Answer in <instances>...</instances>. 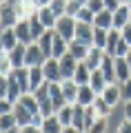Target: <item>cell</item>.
Listing matches in <instances>:
<instances>
[{"mask_svg":"<svg viewBox=\"0 0 131 133\" xmlns=\"http://www.w3.org/2000/svg\"><path fill=\"white\" fill-rule=\"evenodd\" d=\"M127 62H129V66H131V49H129V53H127Z\"/></svg>","mask_w":131,"mask_h":133,"instance_id":"cell-50","label":"cell"},{"mask_svg":"<svg viewBox=\"0 0 131 133\" xmlns=\"http://www.w3.org/2000/svg\"><path fill=\"white\" fill-rule=\"evenodd\" d=\"M76 20H78V22H87V24H93V20H96V14H93L91 9H89V7H82V9H80V14L76 16Z\"/></svg>","mask_w":131,"mask_h":133,"instance_id":"cell-38","label":"cell"},{"mask_svg":"<svg viewBox=\"0 0 131 133\" xmlns=\"http://www.w3.org/2000/svg\"><path fill=\"white\" fill-rule=\"evenodd\" d=\"M102 58H104V51L98 47H91L89 49V56H87V66H89L91 71H96V69H100V64H102Z\"/></svg>","mask_w":131,"mask_h":133,"instance_id":"cell-21","label":"cell"},{"mask_svg":"<svg viewBox=\"0 0 131 133\" xmlns=\"http://www.w3.org/2000/svg\"><path fill=\"white\" fill-rule=\"evenodd\" d=\"M14 31H16V36H18V42L20 44H33V42H36L33 36H31V24H29L27 18L20 20V22L14 27Z\"/></svg>","mask_w":131,"mask_h":133,"instance_id":"cell-6","label":"cell"},{"mask_svg":"<svg viewBox=\"0 0 131 133\" xmlns=\"http://www.w3.org/2000/svg\"><path fill=\"white\" fill-rule=\"evenodd\" d=\"M127 5H131V0H127Z\"/></svg>","mask_w":131,"mask_h":133,"instance_id":"cell-51","label":"cell"},{"mask_svg":"<svg viewBox=\"0 0 131 133\" xmlns=\"http://www.w3.org/2000/svg\"><path fill=\"white\" fill-rule=\"evenodd\" d=\"M76 24H78L76 18H71V16H62V18H58V22H56V33L62 36L67 42H71V40L76 38Z\"/></svg>","mask_w":131,"mask_h":133,"instance_id":"cell-2","label":"cell"},{"mask_svg":"<svg viewBox=\"0 0 131 133\" xmlns=\"http://www.w3.org/2000/svg\"><path fill=\"white\" fill-rule=\"evenodd\" d=\"M27 20H29V24H31V36H33V40L38 42V40H40L42 36H45V33L49 31V29H47L45 24L40 22V18H38V14H33L31 18H27Z\"/></svg>","mask_w":131,"mask_h":133,"instance_id":"cell-27","label":"cell"},{"mask_svg":"<svg viewBox=\"0 0 131 133\" xmlns=\"http://www.w3.org/2000/svg\"><path fill=\"white\" fill-rule=\"evenodd\" d=\"M116 78L120 84H124L127 80H131V66L127 62V58H116Z\"/></svg>","mask_w":131,"mask_h":133,"instance_id":"cell-13","label":"cell"},{"mask_svg":"<svg viewBox=\"0 0 131 133\" xmlns=\"http://www.w3.org/2000/svg\"><path fill=\"white\" fill-rule=\"evenodd\" d=\"M122 100L124 102H131V80H127L122 84Z\"/></svg>","mask_w":131,"mask_h":133,"instance_id":"cell-43","label":"cell"},{"mask_svg":"<svg viewBox=\"0 0 131 133\" xmlns=\"http://www.w3.org/2000/svg\"><path fill=\"white\" fill-rule=\"evenodd\" d=\"M93 27H98V29H113V11H109V9H104V11H100V14H96V20H93Z\"/></svg>","mask_w":131,"mask_h":133,"instance_id":"cell-20","label":"cell"},{"mask_svg":"<svg viewBox=\"0 0 131 133\" xmlns=\"http://www.w3.org/2000/svg\"><path fill=\"white\" fill-rule=\"evenodd\" d=\"M11 71H14V64H11L9 56H7V53H2V56H0V76L7 78V76H11Z\"/></svg>","mask_w":131,"mask_h":133,"instance_id":"cell-37","label":"cell"},{"mask_svg":"<svg viewBox=\"0 0 131 133\" xmlns=\"http://www.w3.org/2000/svg\"><path fill=\"white\" fill-rule=\"evenodd\" d=\"M122 33L118 31V29H109V38H107V49H104V53H109V56H116V47L118 42H120Z\"/></svg>","mask_w":131,"mask_h":133,"instance_id":"cell-30","label":"cell"},{"mask_svg":"<svg viewBox=\"0 0 131 133\" xmlns=\"http://www.w3.org/2000/svg\"><path fill=\"white\" fill-rule=\"evenodd\" d=\"M11 60V64H14V69H20V66H24V56H27V44H18V47L14 49V51L7 53Z\"/></svg>","mask_w":131,"mask_h":133,"instance_id":"cell-22","label":"cell"},{"mask_svg":"<svg viewBox=\"0 0 131 133\" xmlns=\"http://www.w3.org/2000/svg\"><path fill=\"white\" fill-rule=\"evenodd\" d=\"M71 127L84 133V107L73 104V120H71Z\"/></svg>","mask_w":131,"mask_h":133,"instance_id":"cell-31","label":"cell"},{"mask_svg":"<svg viewBox=\"0 0 131 133\" xmlns=\"http://www.w3.org/2000/svg\"><path fill=\"white\" fill-rule=\"evenodd\" d=\"M124 115H127L124 120H129V122H131V102H124Z\"/></svg>","mask_w":131,"mask_h":133,"instance_id":"cell-47","label":"cell"},{"mask_svg":"<svg viewBox=\"0 0 131 133\" xmlns=\"http://www.w3.org/2000/svg\"><path fill=\"white\" fill-rule=\"evenodd\" d=\"M58 120H60V124L62 127H71V120H73V104H67V107H62L60 111H58Z\"/></svg>","mask_w":131,"mask_h":133,"instance_id":"cell-32","label":"cell"},{"mask_svg":"<svg viewBox=\"0 0 131 133\" xmlns=\"http://www.w3.org/2000/svg\"><path fill=\"white\" fill-rule=\"evenodd\" d=\"M40 84H45V71H42V66H29V87H31V93Z\"/></svg>","mask_w":131,"mask_h":133,"instance_id":"cell-24","label":"cell"},{"mask_svg":"<svg viewBox=\"0 0 131 133\" xmlns=\"http://www.w3.org/2000/svg\"><path fill=\"white\" fill-rule=\"evenodd\" d=\"M120 33H122V38H124V40H127V42H129V44H131V24H127V27H124V29H122V31H120Z\"/></svg>","mask_w":131,"mask_h":133,"instance_id":"cell-46","label":"cell"},{"mask_svg":"<svg viewBox=\"0 0 131 133\" xmlns=\"http://www.w3.org/2000/svg\"><path fill=\"white\" fill-rule=\"evenodd\" d=\"M20 133H42V127H36V124H27V127H20Z\"/></svg>","mask_w":131,"mask_h":133,"instance_id":"cell-44","label":"cell"},{"mask_svg":"<svg viewBox=\"0 0 131 133\" xmlns=\"http://www.w3.org/2000/svg\"><path fill=\"white\" fill-rule=\"evenodd\" d=\"M129 24H131V16H129Z\"/></svg>","mask_w":131,"mask_h":133,"instance_id":"cell-52","label":"cell"},{"mask_svg":"<svg viewBox=\"0 0 131 133\" xmlns=\"http://www.w3.org/2000/svg\"><path fill=\"white\" fill-rule=\"evenodd\" d=\"M73 82L78 87L91 82V69L87 66V62H78V69H76V73H73Z\"/></svg>","mask_w":131,"mask_h":133,"instance_id":"cell-17","label":"cell"},{"mask_svg":"<svg viewBox=\"0 0 131 133\" xmlns=\"http://www.w3.org/2000/svg\"><path fill=\"white\" fill-rule=\"evenodd\" d=\"M107 38H109V31L107 29H98L96 27V31H93V47H98V49H107Z\"/></svg>","mask_w":131,"mask_h":133,"instance_id":"cell-34","label":"cell"},{"mask_svg":"<svg viewBox=\"0 0 131 133\" xmlns=\"http://www.w3.org/2000/svg\"><path fill=\"white\" fill-rule=\"evenodd\" d=\"M14 115H16V120H18V127H27V124L33 122V113L27 109V107H22L20 102L14 104Z\"/></svg>","mask_w":131,"mask_h":133,"instance_id":"cell-16","label":"cell"},{"mask_svg":"<svg viewBox=\"0 0 131 133\" xmlns=\"http://www.w3.org/2000/svg\"><path fill=\"white\" fill-rule=\"evenodd\" d=\"M96 98H98V93L91 89V84H82V87H80V91H78V102H76V104H80V107H91V104L96 102Z\"/></svg>","mask_w":131,"mask_h":133,"instance_id":"cell-10","label":"cell"},{"mask_svg":"<svg viewBox=\"0 0 131 133\" xmlns=\"http://www.w3.org/2000/svg\"><path fill=\"white\" fill-rule=\"evenodd\" d=\"M129 16H131V7L127 5H120V9L113 11V29H118V31H122V29L129 24Z\"/></svg>","mask_w":131,"mask_h":133,"instance_id":"cell-8","label":"cell"},{"mask_svg":"<svg viewBox=\"0 0 131 133\" xmlns=\"http://www.w3.org/2000/svg\"><path fill=\"white\" fill-rule=\"evenodd\" d=\"M100 95H102L104 102H107V104L113 109V107H116L118 102L122 100V87L118 84V82H113V84H107V89H104Z\"/></svg>","mask_w":131,"mask_h":133,"instance_id":"cell-7","label":"cell"},{"mask_svg":"<svg viewBox=\"0 0 131 133\" xmlns=\"http://www.w3.org/2000/svg\"><path fill=\"white\" fill-rule=\"evenodd\" d=\"M89 49H91V47H87V44L80 42V40H71V42H69V53H71L78 62H84V60H87Z\"/></svg>","mask_w":131,"mask_h":133,"instance_id":"cell-14","label":"cell"},{"mask_svg":"<svg viewBox=\"0 0 131 133\" xmlns=\"http://www.w3.org/2000/svg\"><path fill=\"white\" fill-rule=\"evenodd\" d=\"M82 7H87V0H67V16L76 18Z\"/></svg>","mask_w":131,"mask_h":133,"instance_id":"cell-36","label":"cell"},{"mask_svg":"<svg viewBox=\"0 0 131 133\" xmlns=\"http://www.w3.org/2000/svg\"><path fill=\"white\" fill-rule=\"evenodd\" d=\"M78 91H80V87L76 84L73 80H65L62 82V93H65L67 104H76V102H78Z\"/></svg>","mask_w":131,"mask_h":133,"instance_id":"cell-19","label":"cell"},{"mask_svg":"<svg viewBox=\"0 0 131 133\" xmlns=\"http://www.w3.org/2000/svg\"><path fill=\"white\" fill-rule=\"evenodd\" d=\"M62 131H65V127L60 124L58 115H49V118H45V124H42V133H62Z\"/></svg>","mask_w":131,"mask_h":133,"instance_id":"cell-28","label":"cell"},{"mask_svg":"<svg viewBox=\"0 0 131 133\" xmlns=\"http://www.w3.org/2000/svg\"><path fill=\"white\" fill-rule=\"evenodd\" d=\"M16 127H18V120H16L14 111H11V113H2V115H0V131H2V133L9 131V129H16Z\"/></svg>","mask_w":131,"mask_h":133,"instance_id":"cell-33","label":"cell"},{"mask_svg":"<svg viewBox=\"0 0 131 133\" xmlns=\"http://www.w3.org/2000/svg\"><path fill=\"white\" fill-rule=\"evenodd\" d=\"M87 133H107V118H98Z\"/></svg>","mask_w":131,"mask_h":133,"instance_id":"cell-40","label":"cell"},{"mask_svg":"<svg viewBox=\"0 0 131 133\" xmlns=\"http://www.w3.org/2000/svg\"><path fill=\"white\" fill-rule=\"evenodd\" d=\"M122 2H127V0H122Z\"/></svg>","mask_w":131,"mask_h":133,"instance_id":"cell-53","label":"cell"},{"mask_svg":"<svg viewBox=\"0 0 131 133\" xmlns=\"http://www.w3.org/2000/svg\"><path fill=\"white\" fill-rule=\"evenodd\" d=\"M42 71H45V82H49V84H60V82H65L62 69H60V60H56V58H49L42 64Z\"/></svg>","mask_w":131,"mask_h":133,"instance_id":"cell-1","label":"cell"},{"mask_svg":"<svg viewBox=\"0 0 131 133\" xmlns=\"http://www.w3.org/2000/svg\"><path fill=\"white\" fill-rule=\"evenodd\" d=\"M60 69H62V78L65 80H73V73L78 69V60L71 53H67L65 58H60Z\"/></svg>","mask_w":131,"mask_h":133,"instance_id":"cell-9","label":"cell"},{"mask_svg":"<svg viewBox=\"0 0 131 133\" xmlns=\"http://www.w3.org/2000/svg\"><path fill=\"white\" fill-rule=\"evenodd\" d=\"M49 93H51V102H53V109H56V113L62 109V107H67L65 93H62V82H60V84H49Z\"/></svg>","mask_w":131,"mask_h":133,"instance_id":"cell-15","label":"cell"},{"mask_svg":"<svg viewBox=\"0 0 131 133\" xmlns=\"http://www.w3.org/2000/svg\"><path fill=\"white\" fill-rule=\"evenodd\" d=\"M89 84H91V89L100 95L104 89H107L109 82H107V78L102 76V71H100V69H96V71H91V82H89Z\"/></svg>","mask_w":131,"mask_h":133,"instance_id":"cell-26","label":"cell"},{"mask_svg":"<svg viewBox=\"0 0 131 133\" xmlns=\"http://www.w3.org/2000/svg\"><path fill=\"white\" fill-rule=\"evenodd\" d=\"M38 18H40V22L45 24L47 29H56L58 18H56V14L51 11V7H40V9H38Z\"/></svg>","mask_w":131,"mask_h":133,"instance_id":"cell-25","label":"cell"},{"mask_svg":"<svg viewBox=\"0 0 131 133\" xmlns=\"http://www.w3.org/2000/svg\"><path fill=\"white\" fill-rule=\"evenodd\" d=\"M49 58L42 53L40 44L33 42V44H27V56H24V66H42Z\"/></svg>","mask_w":131,"mask_h":133,"instance_id":"cell-3","label":"cell"},{"mask_svg":"<svg viewBox=\"0 0 131 133\" xmlns=\"http://www.w3.org/2000/svg\"><path fill=\"white\" fill-rule=\"evenodd\" d=\"M20 20L22 18H20V14L16 9H11L9 5H0V22H2V29H14Z\"/></svg>","mask_w":131,"mask_h":133,"instance_id":"cell-4","label":"cell"},{"mask_svg":"<svg viewBox=\"0 0 131 133\" xmlns=\"http://www.w3.org/2000/svg\"><path fill=\"white\" fill-rule=\"evenodd\" d=\"M18 102H20L22 107H27V109L31 111L33 115H38V113H40V104H38V100H36V95H33V93H22Z\"/></svg>","mask_w":131,"mask_h":133,"instance_id":"cell-29","label":"cell"},{"mask_svg":"<svg viewBox=\"0 0 131 133\" xmlns=\"http://www.w3.org/2000/svg\"><path fill=\"white\" fill-rule=\"evenodd\" d=\"M62 133H82V131H78V129H73V127H65Z\"/></svg>","mask_w":131,"mask_h":133,"instance_id":"cell-48","label":"cell"},{"mask_svg":"<svg viewBox=\"0 0 131 133\" xmlns=\"http://www.w3.org/2000/svg\"><path fill=\"white\" fill-rule=\"evenodd\" d=\"M49 7H51V11L56 14V18H62V16H67V0H53Z\"/></svg>","mask_w":131,"mask_h":133,"instance_id":"cell-39","label":"cell"},{"mask_svg":"<svg viewBox=\"0 0 131 133\" xmlns=\"http://www.w3.org/2000/svg\"><path fill=\"white\" fill-rule=\"evenodd\" d=\"M116 133H131V122H129V120H122Z\"/></svg>","mask_w":131,"mask_h":133,"instance_id":"cell-45","label":"cell"},{"mask_svg":"<svg viewBox=\"0 0 131 133\" xmlns=\"http://www.w3.org/2000/svg\"><path fill=\"white\" fill-rule=\"evenodd\" d=\"M5 133H20V127H16V129H9V131H5Z\"/></svg>","mask_w":131,"mask_h":133,"instance_id":"cell-49","label":"cell"},{"mask_svg":"<svg viewBox=\"0 0 131 133\" xmlns=\"http://www.w3.org/2000/svg\"><path fill=\"white\" fill-rule=\"evenodd\" d=\"M20 95H22V89H20L18 80H16L14 76H7V102H11V104H16L20 100Z\"/></svg>","mask_w":131,"mask_h":133,"instance_id":"cell-11","label":"cell"},{"mask_svg":"<svg viewBox=\"0 0 131 133\" xmlns=\"http://www.w3.org/2000/svg\"><path fill=\"white\" fill-rule=\"evenodd\" d=\"M0 47H2V53H9V51H14L16 47H18V36H16V31L14 29H2V40H0Z\"/></svg>","mask_w":131,"mask_h":133,"instance_id":"cell-12","label":"cell"},{"mask_svg":"<svg viewBox=\"0 0 131 133\" xmlns=\"http://www.w3.org/2000/svg\"><path fill=\"white\" fill-rule=\"evenodd\" d=\"M87 7L93 14H100V11H104V0H87Z\"/></svg>","mask_w":131,"mask_h":133,"instance_id":"cell-41","label":"cell"},{"mask_svg":"<svg viewBox=\"0 0 131 133\" xmlns=\"http://www.w3.org/2000/svg\"><path fill=\"white\" fill-rule=\"evenodd\" d=\"M93 31H96L93 24L78 22L76 24V38L73 40H80V42H84L87 47H93Z\"/></svg>","mask_w":131,"mask_h":133,"instance_id":"cell-5","label":"cell"},{"mask_svg":"<svg viewBox=\"0 0 131 133\" xmlns=\"http://www.w3.org/2000/svg\"><path fill=\"white\" fill-rule=\"evenodd\" d=\"M120 5H124L122 0H104V9H109V11H118Z\"/></svg>","mask_w":131,"mask_h":133,"instance_id":"cell-42","label":"cell"},{"mask_svg":"<svg viewBox=\"0 0 131 133\" xmlns=\"http://www.w3.org/2000/svg\"><path fill=\"white\" fill-rule=\"evenodd\" d=\"M11 76L18 80V84H20V89H22V93H31V87H29V66L14 69V71H11Z\"/></svg>","mask_w":131,"mask_h":133,"instance_id":"cell-18","label":"cell"},{"mask_svg":"<svg viewBox=\"0 0 131 133\" xmlns=\"http://www.w3.org/2000/svg\"><path fill=\"white\" fill-rule=\"evenodd\" d=\"M93 109H96V113H98L100 118H109V113H111V107H109L107 102H104V98H102V95H98V98H96Z\"/></svg>","mask_w":131,"mask_h":133,"instance_id":"cell-35","label":"cell"},{"mask_svg":"<svg viewBox=\"0 0 131 133\" xmlns=\"http://www.w3.org/2000/svg\"><path fill=\"white\" fill-rule=\"evenodd\" d=\"M53 38H56V29H49V31L45 33L40 40H38V44H40L42 53H45L47 58H51V53H53Z\"/></svg>","mask_w":131,"mask_h":133,"instance_id":"cell-23","label":"cell"}]
</instances>
